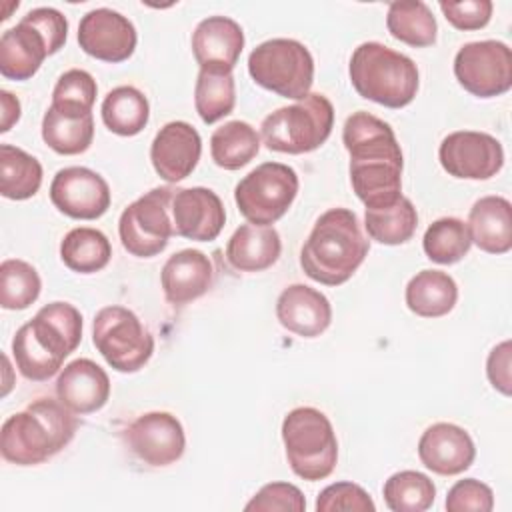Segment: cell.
<instances>
[{
  "label": "cell",
  "instance_id": "cell-1",
  "mask_svg": "<svg viewBox=\"0 0 512 512\" xmlns=\"http://www.w3.org/2000/svg\"><path fill=\"white\" fill-rule=\"evenodd\" d=\"M342 142L350 154V184L366 208L392 206L402 196V148L388 122L354 112L342 128Z\"/></svg>",
  "mask_w": 512,
  "mask_h": 512
},
{
  "label": "cell",
  "instance_id": "cell-2",
  "mask_svg": "<svg viewBox=\"0 0 512 512\" xmlns=\"http://www.w3.org/2000/svg\"><path fill=\"white\" fill-rule=\"evenodd\" d=\"M82 340V314L68 302L42 306L12 338L18 372L32 382L52 378Z\"/></svg>",
  "mask_w": 512,
  "mask_h": 512
},
{
  "label": "cell",
  "instance_id": "cell-3",
  "mask_svg": "<svg viewBox=\"0 0 512 512\" xmlns=\"http://www.w3.org/2000/svg\"><path fill=\"white\" fill-rule=\"evenodd\" d=\"M370 244L350 208H330L314 222L300 250L304 274L324 286L348 282L368 256Z\"/></svg>",
  "mask_w": 512,
  "mask_h": 512
},
{
  "label": "cell",
  "instance_id": "cell-4",
  "mask_svg": "<svg viewBox=\"0 0 512 512\" xmlns=\"http://www.w3.org/2000/svg\"><path fill=\"white\" fill-rule=\"evenodd\" d=\"M78 420L60 400L36 398L8 416L0 430V452L16 466H36L62 452L74 438Z\"/></svg>",
  "mask_w": 512,
  "mask_h": 512
},
{
  "label": "cell",
  "instance_id": "cell-5",
  "mask_svg": "<svg viewBox=\"0 0 512 512\" xmlns=\"http://www.w3.org/2000/svg\"><path fill=\"white\" fill-rule=\"evenodd\" d=\"M348 74L362 98L394 110L408 106L420 86L414 60L380 42H362L352 52Z\"/></svg>",
  "mask_w": 512,
  "mask_h": 512
},
{
  "label": "cell",
  "instance_id": "cell-6",
  "mask_svg": "<svg viewBox=\"0 0 512 512\" xmlns=\"http://www.w3.org/2000/svg\"><path fill=\"white\" fill-rule=\"evenodd\" d=\"M286 460L296 476L308 482L328 478L338 462V440L332 422L312 406L290 410L282 420Z\"/></svg>",
  "mask_w": 512,
  "mask_h": 512
},
{
  "label": "cell",
  "instance_id": "cell-7",
  "mask_svg": "<svg viewBox=\"0 0 512 512\" xmlns=\"http://www.w3.org/2000/svg\"><path fill=\"white\" fill-rule=\"evenodd\" d=\"M332 126V102L320 92H310L302 100L270 112L260 124V136L268 150L306 154L328 140Z\"/></svg>",
  "mask_w": 512,
  "mask_h": 512
},
{
  "label": "cell",
  "instance_id": "cell-8",
  "mask_svg": "<svg viewBox=\"0 0 512 512\" xmlns=\"http://www.w3.org/2000/svg\"><path fill=\"white\" fill-rule=\"evenodd\" d=\"M252 80L282 98L302 100L314 82V58L294 38H272L258 44L248 56Z\"/></svg>",
  "mask_w": 512,
  "mask_h": 512
},
{
  "label": "cell",
  "instance_id": "cell-9",
  "mask_svg": "<svg viewBox=\"0 0 512 512\" xmlns=\"http://www.w3.org/2000/svg\"><path fill=\"white\" fill-rule=\"evenodd\" d=\"M92 342L108 366L122 374L138 372L154 354L150 330L124 306H104L96 312Z\"/></svg>",
  "mask_w": 512,
  "mask_h": 512
},
{
  "label": "cell",
  "instance_id": "cell-10",
  "mask_svg": "<svg viewBox=\"0 0 512 512\" xmlns=\"http://www.w3.org/2000/svg\"><path fill=\"white\" fill-rule=\"evenodd\" d=\"M298 188L294 168L282 162H264L236 184L234 202L250 224L272 226L288 212Z\"/></svg>",
  "mask_w": 512,
  "mask_h": 512
},
{
  "label": "cell",
  "instance_id": "cell-11",
  "mask_svg": "<svg viewBox=\"0 0 512 512\" xmlns=\"http://www.w3.org/2000/svg\"><path fill=\"white\" fill-rule=\"evenodd\" d=\"M174 190L152 188L128 204L118 220V234L124 250L136 258H152L168 246L174 234L170 204Z\"/></svg>",
  "mask_w": 512,
  "mask_h": 512
},
{
  "label": "cell",
  "instance_id": "cell-12",
  "mask_svg": "<svg viewBox=\"0 0 512 512\" xmlns=\"http://www.w3.org/2000/svg\"><path fill=\"white\" fill-rule=\"evenodd\" d=\"M454 76L476 98L502 96L512 88V50L500 40L468 42L454 56Z\"/></svg>",
  "mask_w": 512,
  "mask_h": 512
},
{
  "label": "cell",
  "instance_id": "cell-13",
  "mask_svg": "<svg viewBox=\"0 0 512 512\" xmlns=\"http://www.w3.org/2000/svg\"><path fill=\"white\" fill-rule=\"evenodd\" d=\"M442 168L460 180H488L504 166L502 144L486 132H450L438 148Z\"/></svg>",
  "mask_w": 512,
  "mask_h": 512
},
{
  "label": "cell",
  "instance_id": "cell-14",
  "mask_svg": "<svg viewBox=\"0 0 512 512\" xmlns=\"http://www.w3.org/2000/svg\"><path fill=\"white\" fill-rule=\"evenodd\" d=\"M50 200L58 212L74 220H96L110 208V186L86 166H68L54 174Z\"/></svg>",
  "mask_w": 512,
  "mask_h": 512
},
{
  "label": "cell",
  "instance_id": "cell-15",
  "mask_svg": "<svg viewBox=\"0 0 512 512\" xmlns=\"http://www.w3.org/2000/svg\"><path fill=\"white\" fill-rule=\"evenodd\" d=\"M130 452L148 466L162 468L178 462L186 448V436L180 420L170 412L140 414L126 428Z\"/></svg>",
  "mask_w": 512,
  "mask_h": 512
},
{
  "label": "cell",
  "instance_id": "cell-16",
  "mask_svg": "<svg viewBox=\"0 0 512 512\" xmlns=\"http://www.w3.org/2000/svg\"><path fill=\"white\" fill-rule=\"evenodd\" d=\"M136 42L134 24L112 8H94L78 24L80 48L102 62L118 64L128 60L136 50Z\"/></svg>",
  "mask_w": 512,
  "mask_h": 512
},
{
  "label": "cell",
  "instance_id": "cell-17",
  "mask_svg": "<svg viewBox=\"0 0 512 512\" xmlns=\"http://www.w3.org/2000/svg\"><path fill=\"white\" fill-rule=\"evenodd\" d=\"M170 214L174 234L196 242L216 240L226 224V210L220 196L204 186L174 190Z\"/></svg>",
  "mask_w": 512,
  "mask_h": 512
},
{
  "label": "cell",
  "instance_id": "cell-18",
  "mask_svg": "<svg viewBox=\"0 0 512 512\" xmlns=\"http://www.w3.org/2000/svg\"><path fill=\"white\" fill-rule=\"evenodd\" d=\"M202 154V138L198 130L184 122L174 120L164 124L152 144H150V160L156 174L174 184L192 174Z\"/></svg>",
  "mask_w": 512,
  "mask_h": 512
},
{
  "label": "cell",
  "instance_id": "cell-19",
  "mask_svg": "<svg viewBox=\"0 0 512 512\" xmlns=\"http://www.w3.org/2000/svg\"><path fill=\"white\" fill-rule=\"evenodd\" d=\"M420 462L440 476H456L468 470L476 458L470 434L452 422L428 426L418 440Z\"/></svg>",
  "mask_w": 512,
  "mask_h": 512
},
{
  "label": "cell",
  "instance_id": "cell-20",
  "mask_svg": "<svg viewBox=\"0 0 512 512\" xmlns=\"http://www.w3.org/2000/svg\"><path fill=\"white\" fill-rule=\"evenodd\" d=\"M242 48V26L228 16H208L192 32V54L200 70L232 72Z\"/></svg>",
  "mask_w": 512,
  "mask_h": 512
},
{
  "label": "cell",
  "instance_id": "cell-21",
  "mask_svg": "<svg viewBox=\"0 0 512 512\" xmlns=\"http://www.w3.org/2000/svg\"><path fill=\"white\" fill-rule=\"evenodd\" d=\"M214 284L212 260L194 248L174 252L162 266L160 286L172 306H186L204 296Z\"/></svg>",
  "mask_w": 512,
  "mask_h": 512
},
{
  "label": "cell",
  "instance_id": "cell-22",
  "mask_svg": "<svg viewBox=\"0 0 512 512\" xmlns=\"http://www.w3.org/2000/svg\"><path fill=\"white\" fill-rule=\"evenodd\" d=\"M56 396L74 414H92L108 402L110 378L94 360L76 358L58 374Z\"/></svg>",
  "mask_w": 512,
  "mask_h": 512
},
{
  "label": "cell",
  "instance_id": "cell-23",
  "mask_svg": "<svg viewBox=\"0 0 512 512\" xmlns=\"http://www.w3.org/2000/svg\"><path fill=\"white\" fill-rule=\"evenodd\" d=\"M52 54L44 32L28 16H22L14 28L0 36V74L10 80H30L44 58Z\"/></svg>",
  "mask_w": 512,
  "mask_h": 512
},
{
  "label": "cell",
  "instance_id": "cell-24",
  "mask_svg": "<svg viewBox=\"0 0 512 512\" xmlns=\"http://www.w3.org/2000/svg\"><path fill=\"white\" fill-rule=\"evenodd\" d=\"M276 318L288 332L316 338L330 326L332 306L320 290L306 284H290L276 300Z\"/></svg>",
  "mask_w": 512,
  "mask_h": 512
},
{
  "label": "cell",
  "instance_id": "cell-25",
  "mask_svg": "<svg viewBox=\"0 0 512 512\" xmlns=\"http://www.w3.org/2000/svg\"><path fill=\"white\" fill-rule=\"evenodd\" d=\"M472 244L488 254H506L512 248V204L502 196H484L468 214Z\"/></svg>",
  "mask_w": 512,
  "mask_h": 512
},
{
  "label": "cell",
  "instance_id": "cell-26",
  "mask_svg": "<svg viewBox=\"0 0 512 512\" xmlns=\"http://www.w3.org/2000/svg\"><path fill=\"white\" fill-rule=\"evenodd\" d=\"M282 252V240L274 226L242 224L226 244V260L238 272H262L274 266Z\"/></svg>",
  "mask_w": 512,
  "mask_h": 512
},
{
  "label": "cell",
  "instance_id": "cell-27",
  "mask_svg": "<svg viewBox=\"0 0 512 512\" xmlns=\"http://www.w3.org/2000/svg\"><path fill=\"white\" fill-rule=\"evenodd\" d=\"M42 140L62 156L86 152L94 140L92 112L50 104L42 118Z\"/></svg>",
  "mask_w": 512,
  "mask_h": 512
},
{
  "label": "cell",
  "instance_id": "cell-28",
  "mask_svg": "<svg viewBox=\"0 0 512 512\" xmlns=\"http://www.w3.org/2000/svg\"><path fill=\"white\" fill-rule=\"evenodd\" d=\"M404 300L410 312L422 318L446 316L458 300L454 278L442 270H422L406 284Z\"/></svg>",
  "mask_w": 512,
  "mask_h": 512
},
{
  "label": "cell",
  "instance_id": "cell-29",
  "mask_svg": "<svg viewBox=\"0 0 512 512\" xmlns=\"http://www.w3.org/2000/svg\"><path fill=\"white\" fill-rule=\"evenodd\" d=\"M102 122L118 136L140 134L150 118L148 98L134 86H116L102 100Z\"/></svg>",
  "mask_w": 512,
  "mask_h": 512
},
{
  "label": "cell",
  "instance_id": "cell-30",
  "mask_svg": "<svg viewBox=\"0 0 512 512\" xmlns=\"http://www.w3.org/2000/svg\"><path fill=\"white\" fill-rule=\"evenodd\" d=\"M112 246L104 232L88 226L72 228L60 242V260L78 274H94L108 266Z\"/></svg>",
  "mask_w": 512,
  "mask_h": 512
},
{
  "label": "cell",
  "instance_id": "cell-31",
  "mask_svg": "<svg viewBox=\"0 0 512 512\" xmlns=\"http://www.w3.org/2000/svg\"><path fill=\"white\" fill-rule=\"evenodd\" d=\"M386 28L392 38L414 48L432 46L438 32L432 10L420 0L392 2L386 14Z\"/></svg>",
  "mask_w": 512,
  "mask_h": 512
},
{
  "label": "cell",
  "instance_id": "cell-32",
  "mask_svg": "<svg viewBox=\"0 0 512 512\" xmlns=\"http://www.w3.org/2000/svg\"><path fill=\"white\" fill-rule=\"evenodd\" d=\"M260 152L258 132L244 120H232L216 128L210 136V154L216 166L238 170Z\"/></svg>",
  "mask_w": 512,
  "mask_h": 512
},
{
  "label": "cell",
  "instance_id": "cell-33",
  "mask_svg": "<svg viewBox=\"0 0 512 512\" xmlns=\"http://www.w3.org/2000/svg\"><path fill=\"white\" fill-rule=\"evenodd\" d=\"M42 184V164L22 148L0 144V194L8 200H28Z\"/></svg>",
  "mask_w": 512,
  "mask_h": 512
},
{
  "label": "cell",
  "instance_id": "cell-34",
  "mask_svg": "<svg viewBox=\"0 0 512 512\" xmlns=\"http://www.w3.org/2000/svg\"><path fill=\"white\" fill-rule=\"evenodd\" d=\"M418 226V212L414 204L400 196L398 202L384 208H366L364 228L372 240L386 246L408 242Z\"/></svg>",
  "mask_w": 512,
  "mask_h": 512
},
{
  "label": "cell",
  "instance_id": "cell-35",
  "mask_svg": "<svg viewBox=\"0 0 512 512\" xmlns=\"http://www.w3.org/2000/svg\"><path fill=\"white\" fill-rule=\"evenodd\" d=\"M236 104V84L232 72L200 70L194 86V106L204 124H214L228 116Z\"/></svg>",
  "mask_w": 512,
  "mask_h": 512
},
{
  "label": "cell",
  "instance_id": "cell-36",
  "mask_svg": "<svg viewBox=\"0 0 512 512\" xmlns=\"http://www.w3.org/2000/svg\"><path fill=\"white\" fill-rule=\"evenodd\" d=\"M472 240L464 220L444 216L434 220L422 238V248L428 260L436 264H456L470 252Z\"/></svg>",
  "mask_w": 512,
  "mask_h": 512
},
{
  "label": "cell",
  "instance_id": "cell-37",
  "mask_svg": "<svg viewBox=\"0 0 512 512\" xmlns=\"http://www.w3.org/2000/svg\"><path fill=\"white\" fill-rule=\"evenodd\" d=\"M382 494L392 512H424L434 504L436 486L418 470H400L384 482Z\"/></svg>",
  "mask_w": 512,
  "mask_h": 512
},
{
  "label": "cell",
  "instance_id": "cell-38",
  "mask_svg": "<svg viewBox=\"0 0 512 512\" xmlns=\"http://www.w3.org/2000/svg\"><path fill=\"white\" fill-rule=\"evenodd\" d=\"M40 290L42 280L32 264L18 258L0 264V306L4 310H26L38 300Z\"/></svg>",
  "mask_w": 512,
  "mask_h": 512
},
{
  "label": "cell",
  "instance_id": "cell-39",
  "mask_svg": "<svg viewBox=\"0 0 512 512\" xmlns=\"http://www.w3.org/2000/svg\"><path fill=\"white\" fill-rule=\"evenodd\" d=\"M96 94H98V86L92 74L80 68H72L58 78L52 90V104L62 108L92 112Z\"/></svg>",
  "mask_w": 512,
  "mask_h": 512
},
{
  "label": "cell",
  "instance_id": "cell-40",
  "mask_svg": "<svg viewBox=\"0 0 512 512\" xmlns=\"http://www.w3.org/2000/svg\"><path fill=\"white\" fill-rule=\"evenodd\" d=\"M374 512L370 494L354 482H336L326 486L316 498V512Z\"/></svg>",
  "mask_w": 512,
  "mask_h": 512
},
{
  "label": "cell",
  "instance_id": "cell-41",
  "mask_svg": "<svg viewBox=\"0 0 512 512\" xmlns=\"http://www.w3.org/2000/svg\"><path fill=\"white\" fill-rule=\"evenodd\" d=\"M248 512H304L306 498L298 486L290 482H270L264 484L252 500L244 506Z\"/></svg>",
  "mask_w": 512,
  "mask_h": 512
},
{
  "label": "cell",
  "instance_id": "cell-42",
  "mask_svg": "<svg viewBox=\"0 0 512 512\" xmlns=\"http://www.w3.org/2000/svg\"><path fill=\"white\" fill-rule=\"evenodd\" d=\"M448 512H490L494 508V492L476 478L458 480L444 502Z\"/></svg>",
  "mask_w": 512,
  "mask_h": 512
},
{
  "label": "cell",
  "instance_id": "cell-43",
  "mask_svg": "<svg viewBox=\"0 0 512 512\" xmlns=\"http://www.w3.org/2000/svg\"><path fill=\"white\" fill-rule=\"evenodd\" d=\"M490 0H464V2H440L444 18L458 30H480L492 16Z\"/></svg>",
  "mask_w": 512,
  "mask_h": 512
},
{
  "label": "cell",
  "instance_id": "cell-44",
  "mask_svg": "<svg viewBox=\"0 0 512 512\" xmlns=\"http://www.w3.org/2000/svg\"><path fill=\"white\" fill-rule=\"evenodd\" d=\"M510 340L500 342L494 346L486 360V374L494 390L502 392L504 396H510L512 382H510Z\"/></svg>",
  "mask_w": 512,
  "mask_h": 512
},
{
  "label": "cell",
  "instance_id": "cell-45",
  "mask_svg": "<svg viewBox=\"0 0 512 512\" xmlns=\"http://www.w3.org/2000/svg\"><path fill=\"white\" fill-rule=\"evenodd\" d=\"M0 106H2V122H0V132H8L18 120H20V100L10 94L8 90L0 92Z\"/></svg>",
  "mask_w": 512,
  "mask_h": 512
}]
</instances>
